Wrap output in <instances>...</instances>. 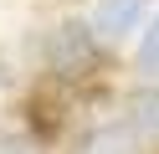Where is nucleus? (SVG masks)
<instances>
[{
	"label": "nucleus",
	"instance_id": "nucleus-2",
	"mask_svg": "<svg viewBox=\"0 0 159 154\" xmlns=\"http://www.w3.org/2000/svg\"><path fill=\"white\" fill-rule=\"evenodd\" d=\"M139 16H144V0H98L93 5V31L103 41H118L139 26Z\"/></svg>",
	"mask_w": 159,
	"mask_h": 154
},
{
	"label": "nucleus",
	"instance_id": "nucleus-5",
	"mask_svg": "<svg viewBox=\"0 0 159 154\" xmlns=\"http://www.w3.org/2000/svg\"><path fill=\"white\" fill-rule=\"evenodd\" d=\"M139 57H144V67H154V72H159V21L149 26V36H144V51H139Z\"/></svg>",
	"mask_w": 159,
	"mask_h": 154
},
{
	"label": "nucleus",
	"instance_id": "nucleus-6",
	"mask_svg": "<svg viewBox=\"0 0 159 154\" xmlns=\"http://www.w3.org/2000/svg\"><path fill=\"white\" fill-rule=\"evenodd\" d=\"M0 154H41L31 139H16V133H0Z\"/></svg>",
	"mask_w": 159,
	"mask_h": 154
},
{
	"label": "nucleus",
	"instance_id": "nucleus-4",
	"mask_svg": "<svg viewBox=\"0 0 159 154\" xmlns=\"http://www.w3.org/2000/svg\"><path fill=\"white\" fill-rule=\"evenodd\" d=\"M128 118H134L139 133H149V139H159V87H144L128 98Z\"/></svg>",
	"mask_w": 159,
	"mask_h": 154
},
{
	"label": "nucleus",
	"instance_id": "nucleus-1",
	"mask_svg": "<svg viewBox=\"0 0 159 154\" xmlns=\"http://www.w3.org/2000/svg\"><path fill=\"white\" fill-rule=\"evenodd\" d=\"M46 62H52L57 77L82 82V77H93V72L103 67V36L87 31V26H77V21H67V26H57L52 41H46Z\"/></svg>",
	"mask_w": 159,
	"mask_h": 154
},
{
	"label": "nucleus",
	"instance_id": "nucleus-3",
	"mask_svg": "<svg viewBox=\"0 0 159 154\" xmlns=\"http://www.w3.org/2000/svg\"><path fill=\"white\" fill-rule=\"evenodd\" d=\"M77 154H144V144L134 128H93L77 144Z\"/></svg>",
	"mask_w": 159,
	"mask_h": 154
}]
</instances>
